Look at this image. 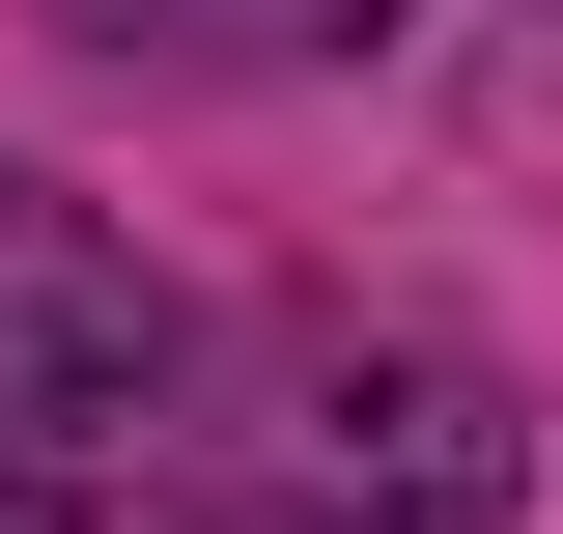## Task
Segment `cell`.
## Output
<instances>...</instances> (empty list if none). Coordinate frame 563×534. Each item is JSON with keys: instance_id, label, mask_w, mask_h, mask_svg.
I'll use <instances>...</instances> for the list:
<instances>
[{"instance_id": "6da1fadb", "label": "cell", "mask_w": 563, "mask_h": 534, "mask_svg": "<svg viewBox=\"0 0 563 534\" xmlns=\"http://www.w3.org/2000/svg\"><path fill=\"white\" fill-rule=\"evenodd\" d=\"M0 534H422V507H366V450L310 422V337H254V366H141L113 422L0 450Z\"/></svg>"}, {"instance_id": "3957f363", "label": "cell", "mask_w": 563, "mask_h": 534, "mask_svg": "<svg viewBox=\"0 0 563 534\" xmlns=\"http://www.w3.org/2000/svg\"><path fill=\"white\" fill-rule=\"evenodd\" d=\"M57 29H113V57H366L395 0H57Z\"/></svg>"}, {"instance_id": "7a4b0ae2", "label": "cell", "mask_w": 563, "mask_h": 534, "mask_svg": "<svg viewBox=\"0 0 563 534\" xmlns=\"http://www.w3.org/2000/svg\"><path fill=\"white\" fill-rule=\"evenodd\" d=\"M141 366H198V310H169V281H141V254H113L85 198H29V169H0V450L113 422Z\"/></svg>"}]
</instances>
